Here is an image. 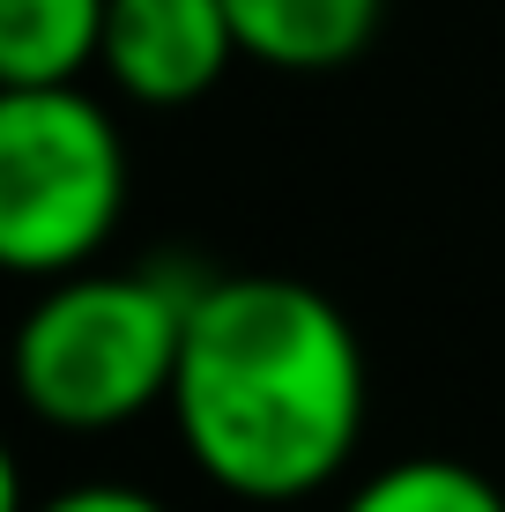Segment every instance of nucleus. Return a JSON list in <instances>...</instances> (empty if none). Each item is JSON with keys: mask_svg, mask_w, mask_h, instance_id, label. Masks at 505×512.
Returning <instances> with one entry per match:
<instances>
[{"mask_svg": "<svg viewBox=\"0 0 505 512\" xmlns=\"http://www.w3.org/2000/svg\"><path fill=\"white\" fill-rule=\"evenodd\" d=\"M194 290L171 275L75 268L15 327V394L52 431H119L171 401Z\"/></svg>", "mask_w": 505, "mask_h": 512, "instance_id": "f03ea898", "label": "nucleus"}, {"mask_svg": "<svg viewBox=\"0 0 505 512\" xmlns=\"http://www.w3.org/2000/svg\"><path fill=\"white\" fill-rule=\"evenodd\" d=\"M127 216V141L112 112L60 90H0V260L15 275L90 268Z\"/></svg>", "mask_w": 505, "mask_h": 512, "instance_id": "7ed1b4c3", "label": "nucleus"}, {"mask_svg": "<svg viewBox=\"0 0 505 512\" xmlns=\"http://www.w3.org/2000/svg\"><path fill=\"white\" fill-rule=\"evenodd\" d=\"M223 8L246 60L283 67V75H327L379 38L387 0H223Z\"/></svg>", "mask_w": 505, "mask_h": 512, "instance_id": "39448f33", "label": "nucleus"}, {"mask_svg": "<svg viewBox=\"0 0 505 512\" xmlns=\"http://www.w3.org/2000/svg\"><path fill=\"white\" fill-rule=\"evenodd\" d=\"M231 60L238 30L223 0H112L104 8L97 67L119 82V97L149 104V112H179L208 97Z\"/></svg>", "mask_w": 505, "mask_h": 512, "instance_id": "20e7f679", "label": "nucleus"}, {"mask_svg": "<svg viewBox=\"0 0 505 512\" xmlns=\"http://www.w3.org/2000/svg\"><path fill=\"white\" fill-rule=\"evenodd\" d=\"M364 342L350 312L298 275L194 282L171 379L179 446L223 498L290 505L327 490L364 438Z\"/></svg>", "mask_w": 505, "mask_h": 512, "instance_id": "f257e3e1", "label": "nucleus"}, {"mask_svg": "<svg viewBox=\"0 0 505 512\" xmlns=\"http://www.w3.org/2000/svg\"><path fill=\"white\" fill-rule=\"evenodd\" d=\"M112 0H0V90H60L104 52Z\"/></svg>", "mask_w": 505, "mask_h": 512, "instance_id": "423d86ee", "label": "nucleus"}, {"mask_svg": "<svg viewBox=\"0 0 505 512\" xmlns=\"http://www.w3.org/2000/svg\"><path fill=\"white\" fill-rule=\"evenodd\" d=\"M342 512H505V490L454 453H416V461H387L379 475H364Z\"/></svg>", "mask_w": 505, "mask_h": 512, "instance_id": "0eeeda50", "label": "nucleus"}, {"mask_svg": "<svg viewBox=\"0 0 505 512\" xmlns=\"http://www.w3.org/2000/svg\"><path fill=\"white\" fill-rule=\"evenodd\" d=\"M15 512H164V505L134 483H75V490H52L45 505H15Z\"/></svg>", "mask_w": 505, "mask_h": 512, "instance_id": "6e6552de", "label": "nucleus"}]
</instances>
